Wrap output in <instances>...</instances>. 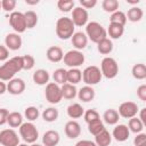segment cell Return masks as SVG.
<instances>
[{
    "instance_id": "25",
    "label": "cell",
    "mask_w": 146,
    "mask_h": 146,
    "mask_svg": "<svg viewBox=\"0 0 146 146\" xmlns=\"http://www.w3.org/2000/svg\"><path fill=\"white\" fill-rule=\"evenodd\" d=\"M60 90H62V96L65 99H73L78 95V90H76L75 86L67 83V82L60 87Z\"/></svg>"
},
{
    "instance_id": "38",
    "label": "cell",
    "mask_w": 146,
    "mask_h": 146,
    "mask_svg": "<svg viewBox=\"0 0 146 146\" xmlns=\"http://www.w3.org/2000/svg\"><path fill=\"white\" fill-rule=\"evenodd\" d=\"M119 1L117 0H104L102 2V7L104 9V11L106 13H111L113 14L114 11L119 10Z\"/></svg>"
},
{
    "instance_id": "34",
    "label": "cell",
    "mask_w": 146,
    "mask_h": 146,
    "mask_svg": "<svg viewBox=\"0 0 146 146\" xmlns=\"http://www.w3.org/2000/svg\"><path fill=\"white\" fill-rule=\"evenodd\" d=\"M42 119L46 122H54L58 119V110L55 107H48L42 112Z\"/></svg>"
},
{
    "instance_id": "9",
    "label": "cell",
    "mask_w": 146,
    "mask_h": 146,
    "mask_svg": "<svg viewBox=\"0 0 146 146\" xmlns=\"http://www.w3.org/2000/svg\"><path fill=\"white\" fill-rule=\"evenodd\" d=\"M44 95H46V99L50 104H58L63 98L60 87H59V84H57L55 82H49L46 86Z\"/></svg>"
},
{
    "instance_id": "27",
    "label": "cell",
    "mask_w": 146,
    "mask_h": 146,
    "mask_svg": "<svg viewBox=\"0 0 146 146\" xmlns=\"http://www.w3.org/2000/svg\"><path fill=\"white\" fill-rule=\"evenodd\" d=\"M125 16H127V21H130V22L136 23V22H139L143 18L144 11H143V9L140 7L135 6V7H131L128 10V14Z\"/></svg>"
},
{
    "instance_id": "19",
    "label": "cell",
    "mask_w": 146,
    "mask_h": 146,
    "mask_svg": "<svg viewBox=\"0 0 146 146\" xmlns=\"http://www.w3.org/2000/svg\"><path fill=\"white\" fill-rule=\"evenodd\" d=\"M46 56L48 58V60H50L51 63H58L63 59L64 57V52L62 50L60 47L58 46H51L47 49V52H46Z\"/></svg>"
},
{
    "instance_id": "47",
    "label": "cell",
    "mask_w": 146,
    "mask_h": 146,
    "mask_svg": "<svg viewBox=\"0 0 146 146\" xmlns=\"http://www.w3.org/2000/svg\"><path fill=\"white\" fill-rule=\"evenodd\" d=\"M8 57H9V50L7 49L6 46H1L0 44V62L7 60Z\"/></svg>"
},
{
    "instance_id": "4",
    "label": "cell",
    "mask_w": 146,
    "mask_h": 146,
    "mask_svg": "<svg viewBox=\"0 0 146 146\" xmlns=\"http://www.w3.org/2000/svg\"><path fill=\"white\" fill-rule=\"evenodd\" d=\"M19 135L25 143L33 144L39 137V131L32 122H25L22 123V125L19 127Z\"/></svg>"
},
{
    "instance_id": "33",
    "label": "cell",
    "mask_w": 146,
    "mask_h": 146,
    "mask_svg": "<svg viewBox=\"0 0 146 146\" xmlns=\"http://www.w3.org/2000/svg\"><path fill=\"white\" fill-rule=\"evenodd\" d=\"M67 71L64 70V68H57L55 70L54 74H52V78H54V82L57 83V84H64L67 82Z\"/></svg>"
},
{
    "instance_id": "1",
    "label": "cell",
    "mask_w": 146,
    "mask_h": 146,
    "mask_svg": "<svg viewBox=\"0 0 146 146\" xmlns=\"http://www.w3.org/2000/svg\"><path fill=\"white\" fill-rule=\"evenodd\" d=\"M23 70V59L22 56H15L5 62L0 66V80L9 81L14 79V75Z\"/></svg>"
},
{
    "instance_id": "18",
    "label": "cell",
    "mask_w": 146,
    "mask_h": 146,
    "mask_svg": "<svg viewBox=\"0 0 146 146\" xmlns=\"http://www.w3.org/2000/svg\"><path fill=\"white\" fill-rule=\"evenodd\" d=\"M60 140V136L56 130H48L43 133L42 144L43 146H57Z\"/></svg>"
},
{
    "instance_id": "28",
    "label": "cell",
    "mask_w": 146,
    "mask_h": 146,
    "mask_svg": "<svg viewBox=\"0 0 146 146\" xmlns=\"http://www.w3.org/2000/svg\"><path fill=\"white\" fill-rule=\"evenodd\" d=\"M97 50L102 54V55H108L112 52L113 50V42L111 39L105 38L103 40H100L97 43Z\"/></svg>"
},
{
    "instance_id": "35",
    "label": "cell",
    "mask_w": 146,
    "mask_h": 146,
    "mask_svg": "<svg viewBox=\"0 0 146 146\" xmlns=\"http://www.w3.org/2000/svg\"><path fill=\"white\" fill-rule=\"evenodd\" d=\"M104 129H105V127H104V123L102 122L100 119H98V120H96V121H92V122L88 123V131H89L91 135H94V136L98 135V133L102 132Z\"/></svg>"
},
{
    "instance_id": "7",
    "label": "cell",
    "mask_w": 146,
    "mask_h": 146,
    "mask_svg": "<svg viewBox=\"0 0 146 146\" xmlns=\"http://www.w3.org/2000/svg\"><path fill=\"white\" fill-rule=\"evenodd\" d=\"M64 64L71 68H78L84 63V55L80 50H70L67 51L64 57Z\"/></svg>"
},
{
    "instance_id": "10",
    "label": "cell",
    "mask_w": 146,
    "mask_h": 146,
    "mask_svg": "<svg viewBox=\"0 0 146 146\" xmlns=\"http://www.w3.org/2000/svg\"><path fill=\"white\" fill-rule=\"evenodd\" d=\"M0 144L2 146H17L19 137L14 129H3L0 131Z\"/></svg>"
},
{
    "instance_id": "29",
    "label": "cell",
    "mask_w": 146,
    "mask_h": 146,
    "mask_svg": "<svg viewBox=\"0 0 146 146\" xmlns=\"http://www.w3.org/2000/svg\"><path fill=\"white\" fill-rule=\"evenodd\" d=\"M7 123L9 124L10 128H19L23 123V116L18 112H11L8 114Z\"/></svg>"
},
{
    "instance_id": "26",
    "label": "cell",
    "mask_w": 146,
    "mask_h": 146,
    "mask_svg": "<svg viewBox=\"0 0 146 146\" xmlns=\"http://www.w3.org/2000/svg\"><path fill=\"white\" fill-rule=\"evenodd\" d=\"M119 117H120V115H119L117 111L116 110H113V108L106 110L104 112V114H103V119H104L105 123H107L110 125L116 124L119 122Z\"/></svg>"
},
{
    "instance_id": "56",
    "label": "cell",
    "mask_w": 146,
    "mask_h": 146,
    "mask_svg": "<svg viewBox=\"0 0 146 146\" xmlns=\"http://www.w3.org/2000/svg\"><path fill=\"white\" fill-rule=\"evenodd\" d=\"M0 9H1V1H0Z\"/></svg>"
},
{
    "instance_id": "8",
    "label": "cell",
    "mask_w": 146,
    "mask_h": 146,
    "mask_svg": "<svg viewBox=\"0 0 146 146\" xmlns=\"http://www.w3.org/2000/svg\"><path fill=\"white\" fill-rule=\"evenodd\" d=\"M9 24L17 34L25 32V30L27 29L26 22H25V16L21 11H13L9 15Z\"/></svg>"
},
{
    "instance_id": "46",
    "label": "cell",
    "mask_w": 146,
    "mask_h": 146,
    "mask_svg": "<svg viewBox=\"0 0 146 146\" xmlns=\"http://www.w3.org/2000/svg\"><path fill=\"white\" fill-rule=\"evenodd\" d=\"M80 5H81L80 7H82L87 10V9L94 8L97 5V0H80Z\"/></svg>"
},
{
    "instance_id": "48",
    "label": "cell",
    "mask_w": 146,
    "mask_h": 146,
    "mask_svg": "<svg viewBox=\"0 0 146 146\" xmlns=\"http://www.w3.org/2000/svg\"><path fill=\"white\" fill-rule=\"evenodd\" d=\"M8 110L6 108H0V125H3L5 123H7V119H8Z\"/></svg>"
},
{
    "instance_id": "5",
    "label": "cell",
    "mask_w": 146,
    "mask_h": 146,
    "mask_svg": "<svg viewBox=\"0 0 146 146\" xmlns=\"http://www.w3.org/2000/svg\"><path fill=\"white\" fill-rule=\"evenodd\" d=\"M100 72H102V75H104L105 78L114 79L119 73V65L116 60L112 57L103 58L100 63Z\"/></svg>"
},
{
    "instance_id": "36",
    "label": "cell",
    "mask_w": 146,
    "mask_h": 146,
    "mask_svg": "<svg viewBox=\"0 0 146 146\" xmlns=\"http://www.w3.org/2000/svg\"><path fill=\"white\" fill-rule=\"evenodd\" d=\"M25 16V22H26V27L27 29H33L38 24V15L33 10H27L24 13Z\"/></svg>"
},
{
    "instance_id": "43",
    "label": "cell",
    "mask_w": 146,
    "mask_h": 146,
    "mask_svg": "<svg viewBox=\"0 0 146 146\" xmlns=\"http://www.w3.org/2000/svg\"><path fill=\"white\" fill-rule=\"evenodd\" d=\"M16 0H1V9H3L5 11H11L15 9L16 7Z\"/></svg>"
},
{
    "instance_id": "6",
    "label": "cell",
    "mask_w": 146,
    "mask_h": 146,
    "mask_svg": "<svg viewBox=\"0 0 146 146\" xmlns=\"http://www.w3.org/2000/svg\"><path fill=\"white\" fill-rule=\"evenodd\" d=\"M102 76L103 75H102L100 68L95 65H90L86 67L82 72V80L87 86H95L99 83L102 80Z\"/></svg>"
},
{
    "instance_id": "30",
    "label": "cell",
    "mask_w": 146,
    "mask_h": 146,
    "mask_svg": "<svg viewBox=\"0 0 146 146\" xmlns=\"http://www.w3.org/2000/svg\"><path fill=\"white\" fill-rule=\"evenodd\" d=\"M132 76L137 80H144L146 78V65L143 63L135 64L131 68Z\"/></svg>"
},
{
    "instance_id": "24",
    "label": "cell",
    "mask_w": 146,
    "mask_h": 146,
    "mask_svg": "<svg viewBox=\"0 0 146 146\" xmlns=\"http://www.w3.org/2000/svg\"><path fill=\"white\" fill-rule=\"evenodd\" d=\"M106 32L108 33L111 39H120L123 35L124 26H122L120 24H115V23H110Z\"/></svg>"
},
{
    "instance_id": "44",
    "label": "cell",
    "mask_w": 146,
    "mask_h": 146,
    "mask_svg": "<svg viewBox=\"0 0 146 146\" xmlns=\"http://www.w3.org/2000/svg\"><path fill=\"white\" fill-rule=\"evenodd\" d=\"M133 145L135 146H146V133L139 132L133 139Z\"/></svg>"
},
{
    "instance_id": "42",
    "label": "cell",
    "mask_w": 146,
    "mask_h": 146,
    "mask_svg": "<svg viewBox=\"0 0 146 146\" xmlns=\"http://www.w3.org/2000/svg\"><path fill=\"white\" fill-rule=\"evenodd\" d=\"M22 59H23V70H32L34 67V64H35V60H34V57L31 56V55H24L22 56Z\"/></svg>"
},
{
    "instance_id": "52",
    "label": "cell",
    "mask_w": 146,
    "mask_h": 146,
    "mask_svg": "<svg viewBox=\"0 0 146 146\" xmlns=\"http://www.w3.org/2000/svg\"><path fill=\"white\" fill-rule=\"evenodd\" d=\"M27 5H38L39 3V0H35V1H30V0H26L25 1Z\"/></svg>"
},
{
    "instance_id": "54",
    "label": "cell",
    "mask_w": 146,
    "mask_h": 146,
    "mask_svg": "<svg viewBox=\"0 0 146 146\" xmlns=\"http://www.w3.org/2000/svg\"><path fill=\"white\" fill-rule=\"evenodd\" d=\"M31 146H42V145H40V144H35V143H33Z\"/></svg>"
},
{
    "instance_id": "49",
    "label": "cell",
    "mask_w": 146,
    "mask_h": 146,
    "mask_svg": "<svg viewBox=\"0 0 146 146\" xmlns=\"http://www.w3.org/2000/svg\"><path fill=\"white\" fill-rule=\"evenodd\" d=\"M75 146H97L95 144V141H91V140H79Z\"/></svg>"
},
{
    "instance_id": "50",
    "label": "cell",
    "mask_w": 146,
    "mask_h": 146,
    "mask_svg": "<svg viewBox=\"0 0 146 146\" xmlns=\"http://www.w3.org/2000/svg\"><path fill=\"white\" fill-rule=\"evenodd\" d=\"M145 114H146V108L144 107V108L140 110V114H139V117H138V119L144 123V125L146 124V115H145Z\"/></svg>"
},
{
    "instance_id": "14",
    "label": "cell",
    "mask_w": 146,
    "mask_h": 146,
    "mask_svg": "<svg viewBox=\"0 0 146 146\" xmlns=\"http://www.w3.org/2000/svg\"><path fill=\"white\" fill-rule=\"evenodd\" d=\"M5 43L8 50H18L22 47V38L17 33H8L5 38Z\"/></svg>"
},
{
    "instance_id": "32",
    "label": "cell",
    "mask_w": 146,
    "mask_h": 146,
    "mask_svg": "<svg viewBox=\"0 0 146 146\" xmlns=\"http://www.w3.org/2000/svg\"><path fill=\"white\" fill-rule=\"evenodd\" d=\"M128 128H129V131L135 132V133H139V132H141L143 129H144V123H143L137 116H133V117L129 119Z\"/></svg>"
},
{
    "instance_id": "15",
    "label": "cell",
    "mask_w": 146,
    "mask_h": 146,
    "mask_svg": "<svg viewBox=\"0 0 146 146\" xmlns=\"http://www.w3.org/2000/svg\"><path fill=\"white\" fill-rule=\"evenodd\" d=\"M81 133V125L74 121V120H71L68 122H66L65 124V135L70 138V139H75L80 136Z\"/></svg>"
},
{
    "instance_id": "41",
    "label": "cell",
    "mask_w": 146,
    "mask_h": 146,
    "mask_svg": "<svg viewBox=\"0 0 146 146\" xmlns=\"http://www.w3.org/2000/svg\"><path fill=\"white\" fill-rule=\"evenodd\" d=\"M83 117H84V121L87 122V124L90 123V122H92V121H96V120L100 119V117H99V113H98L96 110H94V108L86 111V112L83 113Z\"/></svg>"
},
{
    "instance_id": "37",
    "label": "cell",
    "mask_w": 146,
    "mask_h": 146,
    "mask_svg": "<svg viewBox=\"0 0 146 146\" xmlns=\"http://www.w3.org/2000/svg\"><path fill=\"white\" fill-rule=\"evenodd\" d=\"M110 21H111V23H115V24H120V25L124 26V24L127 23V16L123 11L116 10L113 14H111Z\"/></svg>"
},
{
    "instance_id": "17",
    "label": "cell",
    "mask_w": 146,
    "mask_h": 146,
    "mask_svg": "<svg viewBox=\"0 0 146 146\" xmlns=\"http://www.w3.org/2000/svg\"><path fill=\"white\" fill-rule=\"evenodd\" d=\"M72 44L75 48V50H82L87 47L88 43V38L86 35V33L83 32H74V34L71 38Z\"/></svg>"
},
{
    "instance_id": "39",
    "label": "cell",
    "mask_w": 146,
    "mask_h": 146,
    "mask_svg": "<svg viewBox=\"0 0 146 146\" xmlns=\"http://www.w3.org/2000/svg\"><path fill=\"white\" fill-rule=\"evenodd\" d=\"M24 115H25V119H27V121L32 122V121H35L39 117L40 112H39L38 107H35V106H29V107L25 108Z\"/></svg>"
},
{
    "instance_id": "3",
    "label": "cell",
    "mask_w": 146,
    "mask_h": 146,
    "mask_svg": "<svg viewBox=\"0 0 146 146\" xmlns=\"http://www.w3.org/2000/svg\"><path fill=\"white\" fill-rule=\"evenodd\" d=\"M86 35L92 42L98 43L100 40L107 38V32L98 22H90L86 25Z\"/></svg>"
},
{
    "instance_id": "45",
    "label": "cell",
    "mask_w": 146,
    "mask_h": 146,
    "mask_svg": "<svg viewBox=\"0 0 146 146\" xmlns=\"http://www.w3.org/2000/svg\"><path fill=\"white\" fill-rule=\"evenodd\" d=\"M137 97L140 100L146 102V84H140L137 88Z\"/></svg>"
},
{
    "instance_id": "13",
    "label": "cell",
    "mask_w": 146,
    "mask_h": 146,
    "mask_svg": "<svg viewBox=\"0 0 146 146\" xmlns=\"http://www.w3.org/2000/svg\"><path fill=\"white\" fill-rule=\"evenodd\" d=\"M25 90V82L22 79L15 78L9 80V82L7 83V91L11 95H21L23 91Z\"/></svg>"
},
{
    "instance_id": "31",
    "label": "cell",
    "mask_w": 146,
    "mask_h": 146,
    "mask_svg": "<svg viewBox=\"0 0 146 146\" xmlns=\"http://www.w3.org/2000/svg\"><path fill=\"white\" fill-rule=\"evenodd\" d=\"M67 83L76 84L82 80V72L79 68H70L67 71Z\"/></svg>"
},
{
    "instance_id": "55",
    "label": "cell",
    "mask_w": 146,
    "mask_h": 146,
    "mask_svg": "<svg viewBox=\"0 0 146 146\" xmlns=\"http://www.w3.org/2000/svg\"><path fill=\"white\" fill-rule=\"evenodd\" d=\"M17 146H27V145H26V144H18Z\"/></svg>"
},
{
    "instance_id": "23",
    "label": "cell",
    "mask_w": 146,
    "mask_h": 146,
    "mask_svg": "<svg viewBox=\"0 0 146 146\" xmlns=\"http://www.w3.org/2000/svg\"><path fill=\"white\" fill-rule=\"evenodd\" d=\"M67 115L71 117V119H79L83 115L84 113V108L79 104V103H73L71 105L67 106Z\"/></svg>"
},
{
    "instance_id": "53",
    "label": "cell",
    "mask_w": 146,
    "mask_h": 146,
    "mask_svg": "<svg viewBox=\"0 0 146 146\" xmlns=\"http://www.w3.org/2000/svg\"><path fill=\"white\" fill-rule=\"evenodd\" d=\"M127 2H128V3H131V5H137V3H139V0H135V1H129V0H127Z\"/></svg>"
},
{
    "instance_id": "21",
    "label": "cell",
    "mask_w": 146,
    "mask_h": 146,
    "mask_svg": "<svg viewBox=\"0 0 146 146\" xmlns=\"http://www.w3.org/2000/svg\"><path fill=\"white\" fill-rule=\"evenodd\" d=\"M78 97L80 100H82L84 103L91 102L95 98V90L91 86H84L78 91Z\"/></svg>"
},
{
    "instance_id": "16",
    "label": "cell",
    "mask_w": 146,
    "mask_h": 146,
    "mask_svg": "<svg viewBox=\"0 0 146 146\" xmlns=\"http://www.w3.org/2000/svg\"><path fill=\"white\" fill-rule=\"evenodd\" d=\"M113 137L116 141H120V143H123L125 141L129 136H130V131H129V128L128 125L125 124H117L114 129H113Z\"/></svg>"
},
{
    "instance_id": "11",
    "label": "cell",
    "mask_w": 146,
    "mask_h": 146,
    "mask_svg": "<svg viewBox=\"0 0 146 146\" xmlns=\"http://www.w3.org/2000/svg\"><path fill=\"white\" fill-rule=\"evenodd\" d=\"M139 108L135 102H124L119 106V115L124 119H131L137 115Z\"/></svg>"
},
{
    "instance_id": "40",
    "label": "cell",
    "mask_w": 146,
    "mask_h": 146,
    "mask_svg": "<svg viewBox=\"0 0 146 146\" xmlns=\"http://www.w3.org/2000/svg\"><path fill=\"white\" fill-rule=\"evenodd\" d=\"M74 1L73 0H59L57 2V7L60 11H64V13H68L71 11L73 8H74Z\"/></svg>"
},
{
    "instance_id": "20",
    "label": "cell",
    "mask_w": 146,
    "mask_h": 146,
    "mask_svg": "<svg viewBox=\"0 0 146 146\" xmlns=\"http://www.w3.org/2000/svg\"><path fill=\"white\" fill-rule=\"evenodd\" d=\"M32 79H33V82L35 84H39V86H44V84H48L49 83V73L48 71L43 70V68H39L36 70L33 75H32Z\"/></svg>"
},
{
    "instance_id": "2",
    "label": "cell",
    "mask_w": 146,
    "mask_h": 146,
    "mask_svg": "<svg viewBox=\"0 0 146 146\" xmlns=\"http://www.w3.org/2000/svg\"><path fill=\"white\" fill-rule=\"evenodd\" d=\"M74 24L70 17H60L56 22V34L62 40L71 39L74 34Z\"/></svg>"
},
{
    "instance_id": "51",
    "label": "cell",
    "mask_w": 146,
    "mask_h": 146,
    "mask_svg": "<svg viewBox=\"0 0 146 146\" xmlns=\"http://www.w3.org/2000/svg\"><path fill=\"white\" fill-rule=\"evenodd\" d=\"M7 91V84L5 83V81H1L0 80V95L5 94Z\"/></svg>"
},
{
    "instance_id": "12",
    "label": "cell",
    "mask_w": 146,
    "mask_h": 146,
    "mask_svg": "<svg viewBox=\"0 0 146 146\" xmlns=\"http://www.w3.org/2000/svg\"><path fill=\"white\" fill-rule=\"evenodd\" d=\"M88 11L82 7H74L72 10V22L74 26H84L88 24Z\"/></svg>"
},
{
    "instance_id": "22",
    "label": "cell",
    "mask_w": 146,
    "mask_h": 146,
    "mask_svg": "<svg viewBox=\"0 0 146 146\" xmlns=\"http://www.w3.org/2000/svg\"><path fill=\"white\" fill-rule=\"evenodd\" d=\"M111 141H112V135L106 129H104L102 132L95 136V144L97 146H110Z\"/></svg>"
}]
</instances>
